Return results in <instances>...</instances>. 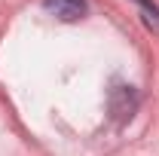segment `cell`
Masks as SVG:
<instances>
[{"instance_id": "cell-1", "label": "cell", "mask_w": 159, "mask_h": 156, "mask_svg": "<svg viewBox=\"0 0 159 156\" xmlns=\"http://www.w3.org/2000/svg\"><path fill=\"white\" fill-rule=\"evenodd\" d=\"M43 6H46V12H52L61 21H80L89 9L86 0H43Z\"/></svg>"}, {"instance_id": "cell-2", "label": "cell", "mask_w": 159, "mask_h": 156, "mask_svg": "<svg viewBox=\"0 0 159 156\" xmlns=\"http://www.w3.org/2000/svg\"><path fill=\"white\" fill-rule=\"evenodd\" d=\"M141 9H144V21L150 25V28H159V6L153 0H135Z\"/></svg>"}]
</instances>
